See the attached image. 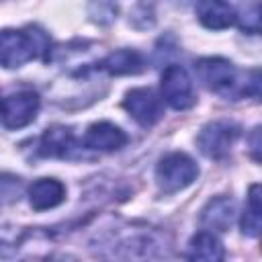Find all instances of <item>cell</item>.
I'll return each instance as SVG.
<instances>
[{
	"label": "cell",
	"instance_id": "7a4b0ae2",
	"mask_svg": "<svg viewBox=\"0 0 262 262\" xmlns=\"http://www.w3.org/2000/svg\"><path fill=\"white\" fill-rule=\"evenodd\" d=\"M196 78L203 86L223 98L237 100V84H239V70L223 57H203L194 63Z\"/></svg>",
	"mask_w": 262,
	"mask_h": 262
},
{
	"label": "cell",
	"instance_id": "7c38bea8",
	"mask_svg": "<svg viewBox=\"0 0 262 262\" xmlns=\"http://www.w3.org/2000/svg\"><path fill=\"white\" fill-rule=\"evenodd\" d=\"M239 229L246 237L262 235V184H252L248 188L244 213L239 217Z\"/></svg>",
	"mask_w": 262,
	"mask_h": 262
},
{
	"label": "cell",
	"instance_id": "8fae6325",
	"mask_svg": "<svg viewBox=\"0 0 262 262\" xmlns=\"http://www.w3.org/2000/svg\"><path fill=\"white\" fill-rule=\"evenodd\" d=\"M66 199V186L57 178H39L29 188V203L35 211H47L61 205Z\"/></svg>",
	"mask_w": 262,
	"mask_h": 262
},
{
	"label": "cell",
	"instance_id": "6da1fadb",
	"mask_svg": "<svg viewBox=\"0 0 262 262\" xmlns=\"http://www.w3.org/2000/svg\"><path fill=\"white\" fill-rule=\"evenodd\" d=\"M49 51V39L39 29H4L0 45V61L6 70L25 66L27 61L41 57Z\"/></svg>",
	"mask_w": 262,
	"mask_h": 262
},
{
	"label": "cell",
	"instance_id": "2e32d148",
	"mask_svg": "<svg viewBox=\"0 0 262 262\" xmlns=\"http://www.w3.org/2000/svg\"><path fill=\"white\" fill-rule=\"evenodd\" d=\"M235 23L246 33H262V0H254V2L246 4L237 12Z\"/></svg>",
	"mask_w": 262,
	"mask_h": 262
},
{
	"label": "cell",
	"instance_id": "e0dca14e",
	"mask_svg": "<svg viewBox=\"0 0 262 262\" xmlns=\"http://www.w3.org/2000/svg\"><path fill=\"white\" fill-rule=\"evenodd\" d=\"M239 98H260L262 100V70L239 72L237 100Z\"/></svg>",
	"mask_w": 262,
	"mask_h": 262
},
{
	"label": "cell",
	"instance_id": "3957f363",
	"mask_svg": "<svg viewBox=\"0 0 262 262\" xmlns=\"http://www.w3.org/2000/svg\"><path fill=\"white\" fill-rule=\"evenodd\" d=\"M199 176L196 162L184 151L166 154L156 166V182L162 192L172 194L190 186Z\"/></svg>",
	"mask_w": 262,
	"mask_h": 262
},
{
	"label": "cell",
	"instance_id": "5b68a950",
	"mask_svg": "<svg viewBox=\"0 0 262 262\" xmlns=\"http://www.w3.org/2000/svg\"><path fill=\"white\" fill-rule=\"evenodd\" d=\"M160 90H162V98L168 106L176 108V111H186L196 102L194 96V84L190 74L178 66V63H170L164 72H162V80H160Z\"/></svg>",
	"mask_w": 262,
	"mask_h": 262
},
{
	"label": "cell",
	"instance_id": "8992f818",
	"mask_svg": "<svg viewBox=\"0 0 262 262\" xmlns=\"http://www.w3.org/2000/svg\"><path fill=\"white\" fill-rule=\"evenodd\" d=\"M39 94L35 90H16L2 100V125L4 129H20L35 121L39 113Z\"/></svg>",
	"mask_w": 262,
	"mask_h": 262
},
{
	"label": "cell",
	"instance_id": "4fadbf2b",
	"mask_svg": "<svg viewBox=\"0 0 262 262\" xmlns=\"http://www.w3.org/2000/svg\"><path fill=\"white\" fill-rule=\"evenodd\" d=\"M72 147H74V133L63 125H53L45 129L39 141V151L45 158H66L70 156Z\"/></svg>",
	"mask_w": 262,
	"mask_h": 262
},
{
	"label": "cell",
	"instance_id": "52a82bcc",
	"mask_svg": "<svg viewBox=\"0 0 262 262\" xmlns=\"http://www.w3.org/2000/svg\"><path fill=\"white\" fill-rule=\"evenodd\" d=\"M123 106L133 117V121H137L141 127L156 125L164 115L162 98L151 88H133V90H129L123 98Z\"/></svg>",
	"mask_w": 262,
	"mask_h": 262
},
{
	"label": "cell",
	"instance_id": "9a60e30c",
	"mask_svg": "<svg viewBox=\"0 0 262 262\" xmlns=\"http://www.w3.org/2000/svg\"><path fill=\"white\" fill-rule=\"evenodd\" d=\"M100 68L108 72L111 76H129V74H139L143 70V57L135 49H119L108 53L102 61Z\"/></svg>",
	"mask_w": 262,
	"mask_h": 262
},
{
	"label": "cell",
	"instance_id": "9c48e42d",
	"mask_svg": "<svg viewBox=\"0 0 262 262\" xmlns=\"http://www.w3.org/2000/svg\"><path fill=\"white\" fill-rule=\"evenodd\" d=\"M194 10L199 23L211 31L229 29L237 20V12L227 0H199Z\"/></svg>",
	"mask_w": 262,
	"mask_h": 262
},
{
	"label": "cell",
	"instance_id": "277c9868",
	"mask_svg": "<svg viewBox=\"0 0 262 262\" xmlns=\"http://www.w3.org/2000/svg\"><path fill=\"white\" fill-rule=\"evenodd\" d=\"M239 137V125L233 121H213L207 123L201 133L196 135V147L201 149L203 156L211 160H223L229 156L233 143Z\"/></svg>",
	"mask_w": 262,
	"mask_h": 262
},
{
	"label": "cell",
	"instance_id": "30bf717a",
	"mask_svg": "<svg viewBox=\"0 0 262 262\" xmlns=\"http://www.w3.org/2000/svg\"><path fill=\"white\" fill-rule=\"evenodd\" d=\"M233 215H235L233 199H229L225 194H219V196L211 199L203 207V211H201V225L205 229H211V231H227L231 227Z\"/></svg>",
	"mask_w": 262,
	"mask_h": 262
},
{
	"label": "cell",
	"instance_id": "5bb4252c",
	"mask_svg": "<svg viewBox=\"0 0 262 262\" xmlns=\"http://www.w3.org/2000/svg\"><path fill=\"white\" fill-rule=\"evenodd\" d=\"M188 258L205 260V262H219L225 258V250H223L221 239L211 229H203L196 235H192L188 244Z\"/></svg>",
	"mask_w": 262,
	"mask_h": 262
},
{
	"label": "cell",
	"instance_id": "ba28073f",
	"mask_svg": "<svg viewBox=\"0 0 262 262\" xmlns=\"http://www.w3.org/2000/svg\"><path fill=\"white\" fill-rule=\"evenodd\" d=\"M127 141H129L127 133L108 121L90 125L84 135V147L96 149V151H117V149L125 147Z\"/></svg>",
	"mask_w": 262,
	"mask_h": 262
},
{
	"label": "cell",
	"instance_id": "ac0fdd59",
	"mask_svg": "<svg viewBox=\"0 0 262 262\" xmlns=\"http://www.w3.org/2000/svg\"><path fill=\"white\" fill-rule=\"evenodd\" d=\"M248 154L252 156V160L262 164V125H256L248 133Z\"/></svg>",
	"mask_w": 262,
	"mask_h": 262
}]
</instances>
